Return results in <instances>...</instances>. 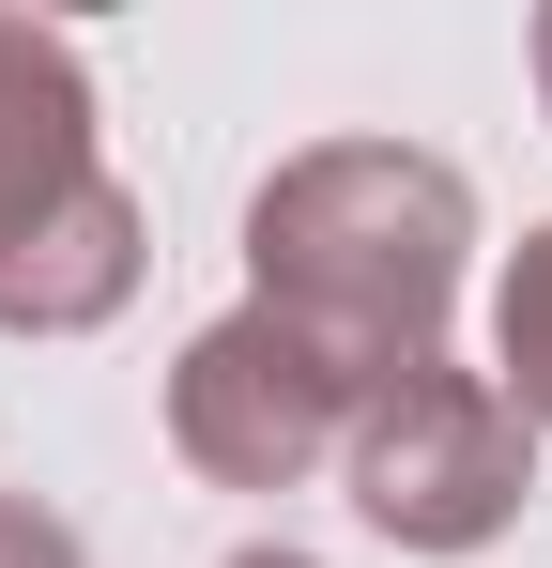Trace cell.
I'll use <instances>...</instances> for the list:
<instances>
[{
  "mask_svg": "<svg viewBox=\"0 0 552 568\" xmlns=\"http://www.w3.org/2000/svg\"><path fill=\"white\" fill-rule=\"evenodd\" d=\"M354 523L399 554H491L522 507H538V415L491 369H399L354 415Z\"/></svg>",
  "mask_w": 552,
  "mask_h": 568,
  "instance_id": "3957f363",
  "label": "cell"
},
{
  "mask_svg": "<svg viewBox=\"0 0 552 568\" xmlns=\"http://www.w3.org/2000/svg\"><path fill=\"white\" fill-rule=\"evenodd\" d=\"M491 384L552 430V215L507 246V277H491Z\"/></svg>",
  "mask_w": 552,
  "mask_h": 568,
  "instance_id": "5b68a950",
  "label": "cell"
},
{
  "mask_svg": "<svg viewBox=\"0 0 552 568\" xmlns=\"http://www.w3.org/2000/svg\"><path fill=\"white\" fill-rule=\"evenodd\" d=\"M231 568H307V554H276V538H262V554H231Z\"/></svg>",
  "mask_w": 552,
  "mask_h": 568,
  "instance_id": "ba28073f",
  "label": "cell"
},
{
  "mask_svg": "<svg viewBox=\"0 0 552 568\" xmlns=\"http://www.w3.org/2000/svg\"><path fill=\"white\" fill-rule=\"evenodd\" d=\"M476 262V185L415 139H323L276 154L246 200V307L292 338H323L338 369L384 399L399 369H446V307Z\"/></svg>",
  "mask_w": 552,
  "mask_h": 568,
  "instance_id": "6da1fadb",
  "label": "cell"
},
{
  "mask_svg": "<svg viewBox=\"0 0 552 568\" xmlns=\"http://www.w3.org/2000/svg\"><path fill=\"white\" fill-rule=\"evenodd\" d=\"M522 47H538V108H552V16H538V31H522Z\"/></svg>",
  "mask_w": 552,
  "mask_h": 568,
  "instance_id": "52a82bcc",
  "label": "cell"
},
{
  "mask_svg": "<svg viewBox=\"0 0 552 568\" xmlns=\"http://www.w3.org/2000/svg\"><path fill=\"white\" fill-rule=\"evenodd\" d=\"M368 384L323 354V338H292L276 307H231V323H200L170 369V446L215 491H292V476H323L354 446Z\"/></svg>",
  "mask_w": 552,
  "mask_h": 568,
  "instance_id": "277c9868",
  "label": "cell"
},
{
  "mask_svg": "<svg viewBox=\"0 0 552 568\" xmlns=\"http://www.w3.org/2000/svg\"><path fill=\"white\" fill-rule=\"evenodd\" d=\"M154 277V215L108 170L78 31L0 0V338H92Z\"/></svg>",
  "mask_w": 552,
  "mask_h": 568,
  "instance_id": "7a4b0ae2",
  "label": "cell"
},
{
  "mask_svg": "<svg viewBox=\"0 0 552 568\" xmlns=\"http://www.w3.org/2000/svg\"><path fill=\"white\" fill-rule=\"evenodd\" d=\"M0 568H92V554L47 523V507H31V491H0Z\"/></svg>",
  "mask_w": 552,
  "mask_h": 568,
  "instance_id": "8992f818",
  "label": "cell"
}]
</instances>
